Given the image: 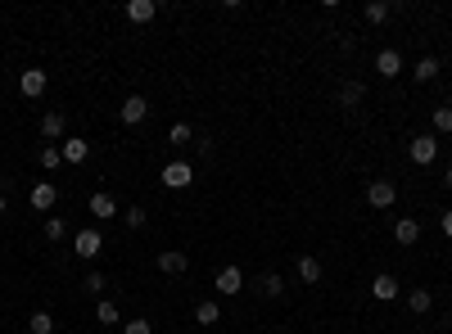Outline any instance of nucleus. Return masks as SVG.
<instances>
[{
  "instance_id": "obj_23",
  "label": "nucleus",
  "mask_w": 452,
  "mask_h": 334,
  "mask_svg": "<svg viewBox=\"0 0 452 334\" xmlns=\"http://www.w3.org/2000/svg\"><path fill=\"white\" fill-rule=\"evenodd\" d=\"M362 104V86L358 82H348L344 91H339V108H358Z\"/></svg>"
},
{
  "instance_id": "obj_18",
  "label": "nucleus",
  "mask_w": 452,
  "mask_h": 334,
  "mask_svg": "<svg viewBox=\"0 0 452 334\" xmlns=\"http://www.w3.org/2000/svg\"><path fill=\"white\" fill-rule=\"evenodd\" d=\"M41 135H45V145H55L59 135H64V113H45L41 118Z\"/></svg>"
},
{
  "instance_id": "obj_17",
  "label": "nucleus",
  "mask_w": 452,
  "mask_h": 334,
  "mask_svg": "<svg viewBox=\"0 0 452 334\" xmlns=\"http://www.w3.org/2000/svg\"><path fill=\"white\" fill-rule=\"evenodd\" d=\"M407 307H412L417 316H425V312L434 307V294H430V289H407Z\"/></svg>"
},
{
  "instance_id": "obj_3",
  "label": "nucleus",
  "mask_w": 452,
  "mask_h": 334,
  "mask_svg": "<svg viewBox=\"0 0 452 334\" xmlns=\"http://www.w3.org/2000/svg\"><path fill=\"white\" fill-rule=\"evenodd\" d=\"M394 199H398L394 181H371V185H366V204H371V208H394Z\"/></svg>"
},
{
  "instance_id": "obj_14",
  "label": "nucleus",
  "mask_w": 452,
  "mask_h": 334,
  "mask_svg": "<svg viewBox=\"0 0 452 334\" xmlns=\"http://www.w3.org/2000/svg\"><path fill=\"white\" fill-rule=\"evenodd\" d=\"M299 280H303V284H316V280H321V262H316L312 253H299Z\"/></svg>"
},
{
  "instance_id": "obj_20",
  "label": "nucleus",
  "mask_w": 452,
  "mask_h": 334,
  "mask_svg": "<svg viewBox=\"0 0 452 334\" xmlns=\"http://www.w3.org/2000/svg\"><path fill=\"white\" fill-rule=\"evenodd\" d=\"M28 330H32V334H55V316H50V312H32V316H28Z\"/></svg>"
},
{
  "instance_id": "obj_15",
  "label": "nucleus",
  "mask_w": 452,
  "mask_h": 334,
  "mask_svg": "<svg viewBox=\"0 0 452 334\" xmlns=\"http://www.w3.org/2000/svg\"><path fill=\"white\" fill-rule=\"evenodd\" d=\"M154 14H158L154 0H131V5H127V18H131V23H150Z\"/></svg>"
},
{
  "instance_id": "obj_34",
  "label": "nucleus",
  "mask_w": 452,
  "mask_h": 334,
  "mask_svg": "<svg viewBox=\"0 0 452 334\" xmlns=\"http://www.w3.org/2000/svg\"><path fill=\"white\" fill-rule=\"evenodd\" d=\"M443 185H448V190H452V163H448V172H443Z\"/></svg>"
},
{
  "instance_id": "obj_27",
  "label": "nucleus",
  "mask_w": 452,
  "mask_h": 334,
  "mask_svg": "<svg viewBox=\"0 0 452 334\" xmlns=\"http://www.w3.org/2000/svg\"><path fill=\"white\" fill-rule=\"evenodd\" d=\"M95 316H100V325H118V303H100Z\"/></svg>"
},
{
  "instance_id": "obj_33",
  "label": "nucleus",
  "mask_w": 452,
  "mask_h": 334,
  "mask_svg": "<svg viewBox=\"0 0 452 334\" xmlns=\"http://www.w3.org/2000/svg\"><path fill=\"white\" fill-rule=\"evenodd\" d=\"M443 235H448V240H452V208H448V213H443Z\"/></svg>"
},
{
  "instance_id": "obj_21",
  "label": "nucleus",
  "mask_w": 452,
  "mask_h": 334,
  "mask_svg": "<svg viewBox=\"0 0 452 334\" xmlns=\"http://www.w3.org/2000/svg\"><path fill=\"white\" fill-rule=\"evenodd\" d=\"M194 321H199V325H217V321H222V307H217V303H199V307H194Z\"/></svg>"
},
{
  "instance_id": "obj_1",
  "label": "nucleus",
  "mask_w": 452,
  "mask_h": 334,
  "mask_svg": "<svg viewBox=\"0 0 452 334\" xmlns=\"http://www.w3.org/2000/svg\"><path fill=\"white\" fill-rule=\"evenodd\" d=\"M407 154H412V163H434V158H439V135H417V140H412L407 145Z\"/></svg>"
},
{
  "instance_id": "obj_26",
  "label": "nucleus",
  "mask_w": 452,
  "mask_h": 334,
  "mask_svg": "<svg viewBox=\"0 0 452 334\" xmlns=\"http://www.w3.org/2000/svg\"><path fill=\"white\" fill-rule=\"evenodd\" d=\"M263 294H267V299H280V294H285V280H280V276H263Z\"/></svg>"
},
{
  "instance_id": "obj_29",
  "label": "nucleus",
  "mask_w": 452,
  "mask_h": 334,
  "mask_svg": "<svg viewBox=\"0 0 452 334\" xmlns=\"http://www.w3.org/2000/svg\"><path fill=\"white\" fill-rule=\"evenodd\" d=\"M167 140H172V145H186V140H190V127H186V122H177V127L167 131Z\"/></svg>"
},
{
  "instance_id": "obj_10",
  "label": "nucleus",
  "mask_w": 452,
  "mask_h": 334,
  "mask_svg": "<svg viewBox=\"0 0 452 334\" xmlns=\"http://www.w3.org/2000/svg\"><path fill=\"white\" fill-rule=\"evenodd\" d=\"M394 240H398V244H417V240H421V221H417V217H398V221H394Z\"/></svg>"
},
{
  "instance_id": "obj_25",
  "label": "nucleus",
  "mask_w": 452,
  "mask_h": 334,
  "mask_svg": "<svg viewBox=\"0 0 452 334\" xmlns=\"http://www.w3.org/2000/svg\"><path fill=\"white\" fill-rule=\"evenodd\" d=\"M36 158H41V167H45V172H55L59 163H64V154H59L55 145H41V154H36Z\"/></svg>"
},
{
  "instance_id": "obj_28",
  "label": "nucleus",
  "mask_w": 452,
  "mask_h": 334,
  "mask_svg": "<svg viewBox=\"0 0 452 334\" xmlns=\"http://www.w3.org/2000/svg\"><path fill=\"white\" fill-rule=\"evenodd\" d=\"M64 235H68L64 221H59V217H45V240H64Z\"/></svg>"
},
{
  "instance_id": "obj_19",
  "label": "nucleus",
  "mask_w": 452,
  "mask_h": 334,
  "mask_svg": "<svg viewBox=\"0 0 452 334\" xmlns=\"http://www.w3.org/2000/svg\"><path fill=\"white\" fill-rule=\"evenodd\" d=\"M362 14H366V23H371V28H375V23H385L389 14H394V5H389V0H371V5H366Z\"/></svg>"
},
{
  "instance_id": "obj_2",
  "label": "nucleus",
  "mask_w": 452,
  "mask_h": 334,
  "mask_svg": "<svg viewBox=\"0 0 452 334\" xmlns=\"http://www.w3.org/2000/svg\"><path fill=\"white\" fill-rule=\"evenodd\" d=\"M190 181H194V167H190V163H181V158L163 167V185H167V190H186Z\"/></svg>"
},
{
  "instance_id": "obj_32",
  "label": "nucleus",
  "mask_w": 452,
  "mask_h": 334,
  "mask_svg": "<svg viewBox=\"0 0 452 334\" xmlns=\"http://www.w3.org/2000/svg\"><path fill=\"white\" fill-rule=\"evenodd\" d=\"M122 334H154V325H150V321H127V330H122Z\"/></svg>"
},
{
  "instance_id": "obj_16",
  "label": "nucleus",
  "mask_w": 452,
  "mask_h": 334,
  "mask_svg": "<svg viewBox=\"0 0 452 334\" xmlns=\"http://www.w3.org/2000/svg\"><path fill=\"white\" fill-rule=\"evenodd\" d=\"M91 213L95 217H118V199H114V194H91Z\"/></svg>"
},
{
  "instance_id": "obj_24",
  "label": "nucleus",
  "mask_w": 452,
  "mask_h": 334,
  "mask_svg": "<svg viewBox=\"0 0 452 334\" xmlns=\"http://www.w3.org/2000/svg\"><path fill=\"white\" fill-rule=\"evenodd\" d=\"M434 131H439V135L452 131V104H439V108H434Z\"/></svg>"
},
{
  "instance_id": "obj_5",
  "label": "nucleus",
  "mask_w": 452,
  "mask_h": 334,
  "mask_svg": "<svg viewBox=\"0 0 452 334\" xmlns=\"http://www.w3.org/2000/svg\"><path fill=\"white\" fill-rule=\"evenodd\" d=\"M55 199H59L55 181H36V185H32V208H36V213H45V217H50V208H55Z\"/></svg>"
},
{
  "instance_id": "obj_7",
  "label": "nucleus",
  "mask_w": 452,
  "mask_h": 334,
  "mask_svg": "<svg viewBox=\"0 0 452 334\" xmlns=\"http://www.w3.org/2000/svg\"><path fill=\"white\" fill-rule=\"evenodd\" d=\"M18 91L28 95V100H36V95H45V68H23V77H18Z\"/></svg>"
},
{
  "instance_id": "obj_31",
  "label": "nucleus",
  "mask_w": 452,
  "mask_h": 334,
  "mask_svg": "<svg viewBox=\"0 0 452 334\" xmlns=\"http://www.w3.org/2000/svg\"><path fill=\"white\" fill-rule=\"evenodd\" d=\"M122 221H127L131 230H140L145 226V208H127V217H122Z\"/></svg>"
},
{
  "instance_id": "obj_8",
  "label": "nucleus",
  "mask_w": 452,
  "mask_h": 334,
  "mask_svg": "<svg viewBox=\"0 0 452 334\" xmlns=\"http://www.w3.org/2000/svg\"><path fill=\"white\" fill-rule=\"evenodd\" d=\"M213 289H222L226 299H231V294H240L244 289V271L240 267H222V271H217V280H213Z\"/></svg>"
},
{
  "instance_id": "obj_11",
  "label": "nucleus",
  "mask_w": 452,
  "mask_h": 334,
  "mask_svg": "<svg viewBox=\"0 0 452 334\" xmlns=\"http://www.w3.org/2000/svg\"><path fill=\"white\" fill-rule=\"evenodd\" d=\"M371 294H375L380 303H394L398 294H402V284H398L394 276H375V280H371Z\"/></svg>"
},
{
  "instance_id": "obj_22",
  "label": "nucleus",
  "mask_w": 452,
  "mask_h": 334,
  "mask_svg": "<svg viewBox=\"0 0 452 334\" xmlns=\"http://www.w3.org/2000/svg\"><path fill=\"white\" fill-rule=\"evenodd\" d=\"M412 77H417V82H434V77H439V59H434V55H425Z\"/></svg>"
},
{
  "instance_id": "obj_13",
  "label": "nucleus",
  "mask_w": 452,
  "mask_h": 334,
  "mask_svg": "<svg viewBox=\"0 0 452 334\" xmlns=\"http://www.w3.org/2000/svg\"><path fill=\"white\" fill-rule=\"evenodd\" d=\"M186 267H190V257H186V253H177V249L158 253V271H167V276H181Z\"/></svg>"
},
{
  "instance_id": "obj_4",
  "label": "nucleus",
  "mask_w": 452,
  "mask_h": 334,
  "mask_svg": "<svg viewBox=\"0 0 452 334\" xmlns=\"http://www.w3.org/2000/svg\"><path fill=\"white\" fill-rule=\"evenodd\" d=\"M145 113H150V100H145V95H127V100H122V108H118V118L127 122V127L145 122Z\"/></svg>"
},
{
  "instance_id": "obj_30",
  "label": "nucleus",
  "mask_w": 452,
  "mask_h": 334,
  "mask_svg": "<svg viewBox=\"0 0 452 334\" xmlns=\"http://www.w3.org/2000/svg\"><path fill=\"white\" fill-rule=\"evenodd\" d=\"M82 289H87V294H100V289H104V276H100V271H91V276L82 280Z\"/></svg>"
},
{
  "instance_id": "obj_12",
  "label": "nucleus",
  "mask_w": 452,
  "mask_h": 334,
  "mask_svg": "<svg viewBox=\"0 0 452 334\" xmlns=\"http://www.w3.org/2000/svg\"><path fill=\"white\" fill-rule=\"evenodd\" d=\"M375 72H380V77H398V72H402V55L398 50H380V55H375Z\"/></svg>"
},
{
  "instance_id": "obj_6",
  "label": "nucleus",
  "mask_w": 452,
  "mask_h": 334,
  "mask_svg": "<svg viewBox=\"0 0 452 334\" xmlns=\"http://www.w3.org/2000/svg\"><path fill=\"white\" fill-rule=\"evenodd\" d=\"M72 249H77L82 257H100V249H104V235L100 230H77V240H72Z\"/></svg>"
},
{
  "instance_id": "obj_9",
  "label": "nucleus",
  "mask_w": 452,
  "mask_h": 334,
  "mask_svg": "<svg viewBox=\"0 0 452 334\" xmlns=\"http://www.w3.org/2000/svg\"><path fill=\"white\" fill-rule=\"evenodd\" d=\"M59 154H64V163H87V158H91V145L82 140V135H68V140L59 145Z\"/></svg>"
},
{
  "instance_id": "obj_35",
  "label": "nucleus",
  "mask_w": 452,
  "mask_h": 334,
  "mask_svg": "<svg viewBox=\"0 0 452 334\" xmlns=\"http://www.w3.org/2000/svg\"><path fill=\"white\" fill-rule=\"evenodd\" d=\"M5 208H9V204H5V194H0V217H5Z\"/></svg>"
}]
</instances>
